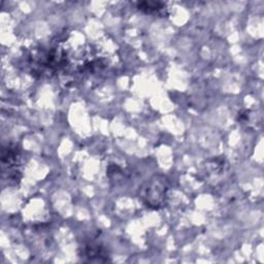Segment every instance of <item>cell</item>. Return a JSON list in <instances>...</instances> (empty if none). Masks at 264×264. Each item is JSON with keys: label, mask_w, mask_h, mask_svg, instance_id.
Segmentation results:
<instances>
[{"label": "cell", "mask_w": 264, "mask_h": 264, "mask_svg": "<svg viewBox=\"0 0 264 264\" xmlns=\"http://www.w3.org/2000/svg\"><path fill=\"white\" fill-rule=\"evenodd\" d=\"M164 5L161 3H155V2H143L137 4V8L140 11H143L148 14H153V13H158L161 10L164 9Z\"/></svg>", "instance_id": "2"}, {"label": "cell", "mask_w": 264, "mask_h": 264, "mask_svg": "<svg viewBox=\"0 0 264 264\" xmlns=\"http://www.w3.org/2000/svg\"><path fill=\"white\" fill-rule=\"evenodd\" d=\"M163 181H159L158 179L154 181L153 187L154 190L148 185V188L145 190V194L143 195V198L148 200L149 205H153V207H159V205L163 202V198L165 195V187L164 184L162 183Z\"/></svg>", "instance_id": "1"}]
</instances>
